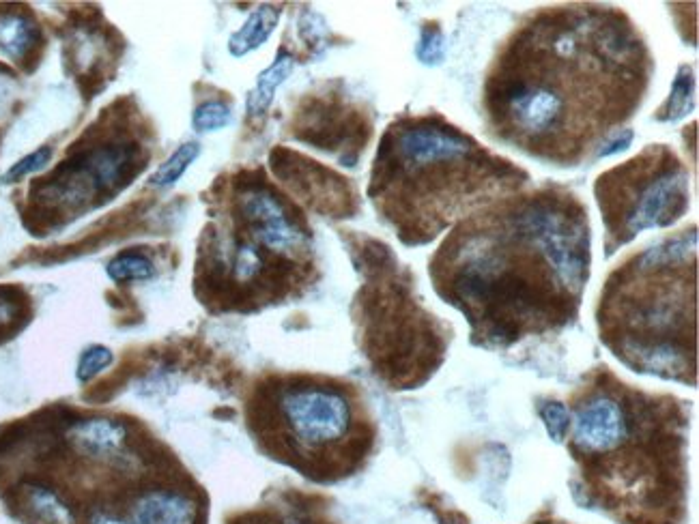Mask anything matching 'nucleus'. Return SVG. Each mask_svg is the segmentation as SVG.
Segmentation results:
<instances>
[{
	"mask_svg": "<svg viewBox=\"0 0 699 524\" xmlns=\"http://www.w3.org/2000/svg\"><path fill=\"white\" fill-rule=\"evenodd\" d=\"M652 69L644 37L620 9L538 11L487 74L489 134L540 162L577 166L637 112Z\"/></svg>",
	"mask_w": 699,
	"mask_h": 524,
	"instance_id": "1",
	"label": "nucleus"
},
{
	"mask_svg": "<svg viewBox=\"0 0 699 524\" xmlns=\"http://www.w3.org/2000/svg\"><path fill=\"white\" fill-rule=\"evenodd\" d=\"M590 222L560 187L497 198L467 215L431 258L439 297L478 346L506 348L573 323L590 278Z\"/></svg>",
	"mask_w": 699,
	"mask_h": 524,
	"instance_id": "2",
	"label": "nucleus"
},
{
	"mask_svg": "<svg viewBox=\"0 0 699 524\" xmlns=\"http://www.w3.org/2000/svg\"><path fill=\"white\" fill-rule=\"evenodd\" d=\"M568 451L586 501L620 524L687 518L689 417L672 396L592 374L568 409Z\"/></svg>",
	"mask_w": 699,
	"mask_h": 524,
	"instance_id": "3",
	"label": "nucleus"
},
{
	"mask_svg": "<svg viewBox=\"0 0 699 524\" xmlns=\"http://www.w3.org/2000/svg\"><path fill=\"white\" fill-rule=\"evenodd\" d=\"M525 179L521 168L459 127L424 114L394 123L385 134L370 194L407 245H422Z\"/></svg>",
	"mask_w": 699,
	"mask_h": 524,
	"instance_id": "4",
	"label": "nucleus"
},
{
	"mask_svg": "<svg viewBox=\"0 0 699 524\" xmlns=\"http://www.w3.org/2000/svg\"><path fill=\"white\" fill-rule=\"evenodd\" d=\"M601 340L639 374L697 383V235L667 237L624 260L598 303Z\"/></svg>",
	"mask_w": 699,
	"mask_h": 524,
	"instance_id": "5",
	"label": "nucleus"
},
{
	"mask_svg": "<svg viewBox=\"0 0 699 524\" xmlns=\"http://www.w3.org/2000/svg\"><path fill=\"white\" fill-rule=\"evenodd\" d=\"M256 424L278 451L297 462H310L323 477L349 469L373 443L349 393L308 378L269 389L256 411Z\"/></svg>",
	"mask_w": 699,
	"mask_h": 524,
	"instance_id": "6",
	"label": "nucleus"
},
{
	"mask_svg": "<svg viewBox=\"0 0 699 524\" xmlns=\"http://www.w3.org/2000/svg\"><path fill=\"white\" fill-rule=\"evenodd\" d=\"M594 194L605 224L611 256L639 232L676 224L689 209V170L665 144H652L637 157L596 179Z\"/></svg>",
	"mask_w": 699,
	"mask_h": 524,
	"instance_id": "7",
	"label": "nucleus"
},
{
	"mask_svg": "<svg viewBox=\"0 0 699 524\" xmlns=\"http://www.w3.org/2000/svg\"><path fill=\"white\" fill-rule=\"evenodd\" d=\"M235 224L282 260L304 262L310 256V232L299 215L263 181H241L233 200Z\"/></svg>",
	"mask_w": 699,
	"mask_h": 524,
	"instance_id": "8",
	"label": "nucleus"
},
{
	"mask_svg": "<svg viewBox=\"0 0 699 524\" xmlns=\"http://www.w3.org/2000/svg\"><path fill=\"white\" fill-rule=\"evenodd\" d=\"M127 439L130 428L121 419L110 417H93L78 421L69 430V441L80 454L91 458H114L119 456Z\"/></svg>",
	"mask_w": 699,
	"mask_h": 524,
	"instance_id": "9",
	"label": "nucleus"
},
{
	"mask_svg": "<svg viewBox=\"0 0 699 524\" xmlns=\"http://www.w3.org/2000/svg\"><path fill=\"white\" fill-rule=\"evenodd\" d=\"M198 509L192 499L179 492L153 490L134 503V524H194Z\"/></svg>",
	"mask_w": 699,
	"mask_h": 524,
	"instance_id": "10",
	"label": "nucleus"
},
{
	"mask_svg": "<svg viewBox=\"0 0 699 524\" xmlns=\"http://www.w3.org/2000/svg\"><path fill=\"white\" fill-rule=\"evenodd\" d=\"M41 31L26 13H0V52L11 61H26L39 46Z\"/></svg>",
	"mask_w": 699,
	"mask_h": 524,
	"instance_id": "11",
	"label": "nucleus"
},
{
	"mask_svg": "<svg viewBox=\"0 0 699 524\" xmlns=\"http://www.w3.org/2000/svg\"><path fill=\"white\" fill-rule=\"evenodd\" d=\"M280 20V9L274 5H261L252 16L244 22V26L239 28L233 37L228 39V52L235 58H241L250 54L252 50L261 48L263 43L274 33V28L278 26Z\"/></svg>",
	"mask_w": 699,
	"mask_h": 524,
	"instance_id": "12",
	"label": "nucleus"
},
{
	"mask_svg": "<svg viewBox=\"0 0 699 524\" xmlns=\"http://www.w3.org/2000/svg\"><path fill=\"white\" fill-rule=\"evenodd\" d=\"M293 69H295V58L287 52H280L276 56V61L271 63L259 78H256V86L248 95L250 116H263L269 110L276 91L280 89V84L293 74Z\"/></svg>",
	"mask_w": 699,
	"mask_h": 524,
	"instance_id": "13",
	"label": "nucleus"
},
{
	"mask_svg": "<svg viewBox=\"0 0 699 524\" xmlns=\"http://www.w3.org/2000/svg\"><path fill=\"white\" fill-rule=\"evenodd\" d=\"M28 509L46 524H76V516L71 507L46 486H28L26 488Z\"/></svg>",
	"mask_w": 699,
	"mask_h": 524,
	"instance_id": "14",
	"label": "nucleus"
},
{
	"mask_svg": "<svg viewBox=\"0 0 699 524\" xmlns=\"http://www.w3.org/2000/svg\"><path fill=\"white\" fill-rule=\"evenodd\" d=\"M693 69L689 65H682L678 69V76L674 80L672 93L669 99L663 104V108L656 114V121L663 123H676L682 116H687L693 110Z\"/></svg>",
	"mask_w": 699,
	"mask_h": 524,
	"instance_id": "15",
	"label": "nucleus"
},
{
	"mask_svg": "<svg viewBox=\"0 0 699 524\" xmlns=\"http://www.w3.org/2000/svg\"><path fill=\"white\" fill-rule=\"evenodd\" d=\"M201 155V147H198V142H188V144H181V147L170 155L166 162L155 170L151 174V185L155 189H166V187H173L185 172H188V168L196 162V157Z\"/></svg>",
	"mask_w": 699,
	"mask_h": 524,
	"instance_id": "16",
	"label": "nucleus"
},
{
	"mask_svg": "<svg viewBox=\"0 0 699 524\" xmlns=\"http://www.w3.org/2000/svg\"><path fill=\"white\" fill-rule=\"evenodd\" d=\"M108 278L114 282H138V280H149L155 275L153 262L136 252H125L119 254L117 258L110 260L108 265Z\"/></svg>",
	"mask_w": 699,
	"mask_h": 524,
	"instance_id": "17",
	"label": "nucleus"
},
{
	"mask_svg": "<svg viewBox=\"0 0 699 524\" xmlns=\"http://www.w3.org/2000/svg\"><path fill=\"white\" fill-rule=\"evenodd\" d=\"M233 119V112L222 101H207V104L198 106L194 116H192V125L196 131H201V134H207V131H218L224 129Z\"/></svg>",
	"mask_w": 699,
	"mask_h": 524,
	"instance_id": "18",
	"label": "nucleus"
},
{
	"mask_svg": "<svg viewBox=\"0 0 699 524\" xmlns=\"http://www.w3.org/2000/svg\"><path fill=\"white\" fill-rule=\"evenodd\" d=\"M112 361H114V355L110 348L99 346V344L89 346L87 351L80 355V361H78V372H76L78 381L89 383L91 378H95L99 372H104Z\"/></svg>",
	"mask_w": 699,
	"mask_h": 524,
	"instance_id": "19",
	"label": "nucleus"
},
{
	"mask_svg": "<svg viewBox=\"0 0 699 524\" xmlns=\"http://www.w3.org/2000/svg\"><path fill=\"white\" fill-rule=\"evenodd\" d=\"M52 159V149L50 147H39L37 151L28 153L26 157H22L20 162L13 164L5 174H3V183H18L22 179H26L28 174H35L39 170H44Z\"/></svg>",
	"mask_w": 699,
	"mask_h": 524,
	"instance_id": "20",
	"label": "nucleus"
},
{
	"mask_svg": "<svg viewBox=\"0 0 699 524\" xmlns=\"http://www.w3.org/2000/svg\"><path fill=\"white\" fill-rule=\"evenodd\" d=\"M540 417L545 421L553 441L560 443L562 439H566L568 426H570V413L562 402H547L545 406H540Z\"/></svg>",
	"mask_w": 699,
	"mask_h": 524,
	"instance_id": "21",
	"label": "nucleus"
},
{
	"mask_svg": "<svg viewBox=\"0 0 699 524\" xmlns=\"http://www.w3.org/2000/svg\"><path fill=\"white\" fill-rule=\"evenodd\" d=\"M418 58L424 65H437L444 61V35L437 26H426L420 46H418Z\"/></svg>",
	"mask_w": 699,
	"mask_h": 524,
	"instance_id": "22",
	"label": "nucleus"
},
{
	"mask_svg": "<svg viewBox=\"0 0 699 524\" xmlns=\"http://www.w3.org/2000/svg\"><path fill=\"white\" fill-rule=\"evenodd\" d=\"M16 295V290L0 288V329L16 323L22 314V303L20 299H16Z\"/></svg>",
	"mask_w": 699,
	"mask_h": 524,
	"instance_id": "23",
	"label": "nucleus"
},
{
	"mask_svg": "<svg viewBox=\"0 0 699 524\" xmlns=\"http://www.w3.org/2000/svg\"><path fill=\"white\" fill-rule=\"evenodd\" d=\"M633 131L631 129H620V134H616L613 138H609L607 142H603V147L596 151V157H609L618 151H624L626 147H631L633 142Z\"/></svg>",
	"mask_w": 699,
	"mask_h": 524,
	"instance_id": "24",
	"label": "nucleus"
},
{
	"mask_svg": "<svg viewBox=\"0 0 699 524\" xmlns=\"http://www.w3.org/2000/svg\"><path fill=\"white\" fill-rule=\"evenodd\" d=\"M91 524H132V522H125V520L112 516V514H106V512H97L91 516Z\"/></svg>",
	"mask_w": 699,
	"mask_h": 524,
	"instance_id": "25",
	"label": "nucleus"
},
{
	"mask_svg": "<svg viewBox=\"0 0 699 524\" xmlns=\"http://www.w3.org/2000/svg\"><path fill=\"white\" fill-rule=\"evenodd\" d=\"M246 524H291V516L282 518V520H274V518H250Z\"/></svg>",
	"mask_w": 699,
	"mask_h": 524,
	"instance_id": "26",
	"label": "nucleus"
},
{
	"mask_svg": "<svg viewBox=\"0 0 699 524\" xmlns=\"http://www.w3.org/2000/svg\"><path fill=\"white\" fill-rule=\"evenodd\" d=\"M536 524H564V522H536Z\"/></svg>",
	"mask_w": 699,
	"mask_h": 524,
	"instance_id": "27",
	"label": "nucleus"
}]
</instances>
